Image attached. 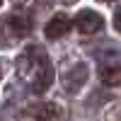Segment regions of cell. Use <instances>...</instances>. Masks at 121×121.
Instances as JSON below:
<instances>
[{"label":"cell","mask_w":121,"mask_h":121,"mask_svg":"<svg viewBox=\"0 0 121 121\" xmlns=\"http://www.w3.org/2000/svg\"><path fill=\"white\" fill-rule=\"evenodd\" d=\"M29 34V19L24 15H7L0 17V48L15 46L22 36Z\"/></svg>","instance_id":"6da1fadb"},{"label":"cell","mask_w":121,"mask_h":121,"mask_svg":"<svg viewBox=\"0 0 121 121\" xmlns=\"http://www.w3.org/2000/svg\"><path fill=\"white\" fill-rule=\"evenodd\" d=\"M53 65H51V60H48V56L39 48V53H36V60H34V68H32V75H29V82H32V90L34 92H46L48 87L53 85Z\"/></svg>","instance_id":"7a4b0ae2"},{"label":"cell","mask_w":121,"mask_h":121,"mask_svg":"<svg viewBox=\"0 0 121 121\" xmlns=\"http://www.w3.org/2000/svg\"><path fill=\"white\" fill-rule=\"evenodd\" d=\"M87 78H90V68H87V63L85 60H73L65 70H63V90L68 95H78L80 90L85 87V82H87Z\"/></svg>","instance_id":"3957f363"},{"label":"cell","mask_w":121,"mask_h":121,"mask_svg":"<svg viewBox=\"0 0 121 121\" xmlns=\"http://www.w3.org/2000/svg\"><path fill=\"white\" fill-rule=\"evenodd\" d=\"M73 24L80 34H97L99 29L104 27V19L99 12H95V10H82L75 19H73Z\"/></svg>","instance_id":"277c9868"},{"label":"cell","mask_w":121,"mask_h":121,"mask_svg":"<svg viewBox=\"0 0 121 121\" xmlns=\"http://www.w3.org/2000/svg\"><path fill=\"white\" fill-rule=\"evenodd\" d=\"M70 17L68 15H63V12H58V15H53L51 17V22L46 24V29H44V34H46V39H60L63 34H68V29H70Z\"/></svg>","instance_id":"5b68a950"},{"label":"cell","mask_w":121,"mask_h":121,"mask_svg":"<svg viewBox=\"0 0 121 121\" xmlns=\"http://www.w3.org/2000/svg\"><path fill=\"white\" fill-rule=\"evenodd\" d=\"M58 116V107L53 102H41L29 107V121H53Z\"/></svg>","instance_id":"8992f818"},{"label":"cell","mask_w":121,"mask_h":121,"mask_svg":"<svg viewBox=\"0 0 121 121\" xmlns=\"http://www.w3.org/2000/svg\"><path fill=\"white\" fill-rule=\"evenodd\" d=\"M99 75H102V82L109 87L121 85V65H102Z\"/></svg>","instance_id":"52a82bcc"},{"label":"cell","mask_w":121,"mask_h":121,"mask_svg":"<svg viewBox=\"0 0 121 121\" xmlns=\"http://www.w3.org/2000/svg\"><path fill=\"white\" fill-rule=\"evenodd\" d=\"M114 29H116V32L121 34V7H119L116 12H114Z\"/></svg>","instance_id":"ba28073f"},{"label":"cell","mask_w":121,"mask_h":121,"mask_svg":"<svg viewBox=\"0 0 121 121\" xmlns=\"http://www.w3.org/2000/svg\"><path fill=\"white\" fill-rule=\"evenodd\" d=\"M3 65H5V63H3V58H0V78L5 75V68H3Z\"/></svg>","instance_id":"9c48e42d"},{"label":"cell","mask_w":121,"mask_h":121,"mask_svg":"<svg viewBox=\"0 0 121 121\" xmlns=\"http://www.w3.org/2000/svg\"><path fill=\"white\" fill-rule=\"evenodd\" d=\"M60 3H63V5H75L78 0H60Z\"/></svg>","instance_id":"30bf717a"},{"label":"cell","mask_w":121,"mask_h":121,"mask_svg":"<svg viewBox=\"0 0 121 121\" xmlns=\"http://www.w3.org/2000/svg\"><path fill=\"white\" fill-rule=\"evenodd\" d=\"M99 3H114V0H99Z\"/></svg>","instance_id":"8fae6325"},{"label":"cell","mask_w":121,"mask_h":121,"mask_svg":"<svg viewBox=\"0 0 121 121\" xmlns=\"http://www.w3.org/2000/svg\"><path fill=\"white\" fill-rule=\"evenodd\" d=\"M15 3H27V0H15Z\"/></svg>","instance_id":"7c38bea8"},{"label":"cell","mask_w":121,"mask_h":121,"mask_svg":"<svg viewBox=\"0 0 121 121\" xmlns=\"http://www.w3.org/2000/svg\"><path fill=\"white\" fill-rule=\"evenodd\" d=\"M0 5H3V0H0Z\"/></svg>","instance_id":"4fadbf2b"}]
</instances>
